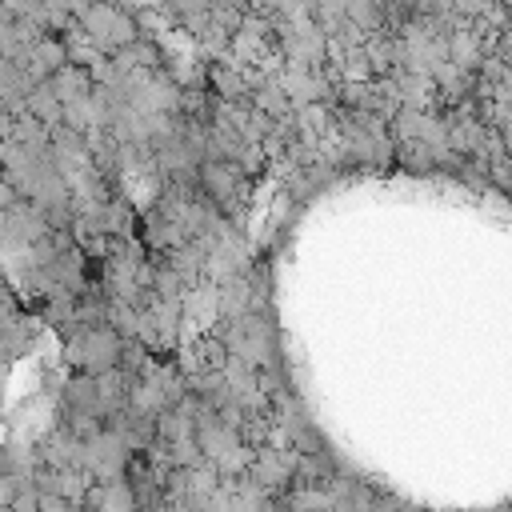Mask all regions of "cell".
I'll return each mask as SVG.
<instances>
[{
  "label": "cell",
  "instance_id": "cell-1",
  "mask_svg": "<svg viewBox=\"0 0 512 512\" xmlns=\"http://www.w3.org/2000/svg\"><path fill=\"white\" fill-rule=\"evenodd\" d=\"M28 112H32L36 120H44L48 128L64 120V100L56 96L52 80H40V84H32V92H28Z\"/></svg>",
  "mask_w": 512,
  "mask_h": 512
}]
</instances>
